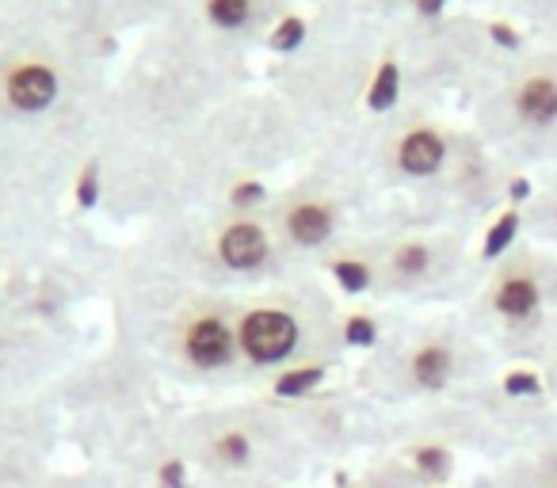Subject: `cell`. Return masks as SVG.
<instances>
[{"label": "cell", "mask_w": 557, "mask_h": 488, "mask_svg": "<svg viewBox=\"0 0 557 488\" xmlns=\"http://www.w3.org/2000/svg\"><path fill=\"white\" fill-rule=\"evenodd\" d=\"M549 287L554 275L534 264H516L488 290V313L516 343H531L549 313Z\"/></svg>", "instance_id": "obj_1"}, {"label": "cell", "mask_w": 557, "mask_h": 488, "mask_svg": "<svg viewBox=\"0 0 557 488\" xmlns=\"http://www.w3.org/2000/svg\"><path fill=\"white\" fill-rule=\"evenodd\" d=\"M302 328L287 310H252L237 328V351L256 366H283L298 351Z\"/></svg>", "instance_id": "obj_2"}, {"label": "cell", "mask_w": 557, "mask_h": 488, "mask_svg": "<svg viewBox=\"0 0 557 488\" xmlns=\"http://www.w3.org/2000/svg\"><path fill=\"white\" fill-rule=\"evenodd\" d=\"M473 488H557V435L496 458V465L481 473Z\"/></svg>", "instance_id": "obj_3"}, {"label": "cell", "mask_w": 557, "mask_h": 488, "mask_svg": "<svg viewBox=\"0 0 557 488\" xmlns=\"http://www.w3.org/2000/svg\"><path fill=\"white\" fill-rule=\"evenodd\" d=\"M466 374L462 351L450 336H428L412 348L409 366H405V378L417 393L424 397H443L447 389H455V381Z\"/></svg>", "instance_id": "obj_4"}, {"label": "cell", "mask_w": 557, "mask_h": 488, "mask_svg": "<svg viewBox=\"0 0 557 488\" xmlns=\"http://www.w3.org/2000/svg\"><path fill=\"white\" fill-rule=\"evenodd\" d=\"M184 355L199 371H222L237 355V333L218 317H199L184 336Z\"/></svg>", "instance_id": "obj_5"}, {"label": "cell", "mask_w": 557, "mask_h": 488, "mask_svg": "<svg viewBox=\"0 0 557 488\" xmlns=\"http://www.w3.org/2000/svg\"><path fill=\"white\" fill-rule=\"evenodd\" d=\"M218 256H222V264L233 267V272H256V267L268 260V237H263L260 225L237 222L218 240Z\"/></svg>", "instance_id": "obj_6"}, {"label": "cell", "mask_w": 557, "mask_h": 488, "mask_svg": "<svg viewBox=\"0 0 557 488\" xmlns=\"http://www.w3.org/2000/svg\"><path fill=\"white\" fill-rule=\"evenodd\" d=\"M54 92H58L54 73L42 70V65H24V70H16L9 80V100L16 103L20 111L50 108V103H54Z\"/></svg>", "instance_id": "obj_7"}, {"label": "cell", "mask_w": 557, "mask_h": 488, "mask_svg": "<svg viewBox=\"0 0 557 488\" xmlns=\"http://www.w3.org/2000/svg\"><path fill=\"white\" fill-rule=\"evenodd\" d=\"M440 164H443V141L435 138L432 130H417L405 138L401 168L409 172V176H432Z\"/></svg>", "instance_id": "obj_8"}, {"label": "cell", "mask_w": 557, "mask_h": 488, "mask_svg": "<svg viewBox=\"0 0 557 488\" xmlns=\"http://www.w3.org/2000/svg\"><path fill=\"white\" fill-rule=\"evenodd\" d=\"M287 225H290V237H295L298 245L313 249V245H325L329 233H333V214H329L325 207H318V202H306V207L290 210Z\"/></svg>", "instance_id": "obj_9"}, {"label": "cell", "mask_w": 557, "mask_h": 488, "mask_svg": "<svg viewBox=\"0 0 557 488\" xmlns=\"http://www.w3.org/2000/svg\"><path fill=\"white\" fill-rule=\"evenodd\" d=\"M519 111H523V118L534 126L554 123L557 118V88L549 85V80H534V85H527L523 96H519Z\"/></svg>", "instance_id": "obj_10"}, {"label": "cell", "mask_w": 557, "mask_h": 488, "mask_svg": "<svg viewBox=\"0 0 557 488\" xmlns=\"http://www.w3.org/2000/svg\"><path fill=\"white\" fill-rule=\"evenodd\" d=\"M210 458H214L218 465H225V470H240V465H248V458H252V439H248L245 431H218L214 439H210Z\"/></svg>", "instance_id": "obj_11"}, {"label": "cell", "mask_w": 557, "mask_h": 488, "mask_svg": "<svg viewBox=\"0 0 557 488\" xmlns=\"http://www.w3.org/2000/svg\"><path fill=\"white\" fill-rule=\"evenodd\" d=\"M321 381H325V366H295V371L278 374V378L271 381V389H275V397H287V401H295V397L313 393Z\"/></svg>", "instance_id": "obj_12"}, {"label": "cell", "mask_w": 557, "mask_h": 488, "mask_svg": "<svg viewBox=\"0 0 557 488\" xmlns=\"http://www.w3.org/2000/svg\"><path fill=\"white\" fill-rule=\"evenodd\" d=\"M394 272L401 275V279H424L428 272H432V249L428 245H420V240H412V245H401L394 256Z\"/></svg>", "instance_id": "obj_13"}, {"label": "cell", "mask_w": 557, "mask_h": 488, "mask_svg": "<svg viewBox=\"0 0 557 488\" xmlns=\"http://www.w3.org/2000/svg\"><path fill=\"white\" fill-rule=\"evenodd\" d=\"M397 85H401V77H397V65H382L379 70V77H374V85H371V92H367V103H371L374 111H386V108H394V100H397Z\"/></svg>", "instance_id": "obj_14"}, {"label": "cell", "mask_w": 557, "mask_h": 488, "mask_svg": "<svg viewBox=\"0 0 557 488\" xmlns=\"http://www.w3.org/2000/svg\"><path fill=\"white\" fill-rule=\"evenodd\" d=\"M333 279L341 283L348 295H363L371 287V267L359 264V260H336L333 264Z\"/></svg>", "instance_id": "obj_15"}, {"label": "cell", "mask_w": 557, "mask_h": 488, "mask_svg": "<svg viewBox=\"0 0 557 488\" xmlns=\"http://www.w3.org/2000/svg\"><path fill=\"white\" fill-rule=\"evenodd\" d=\"M210 20L222 27H240L248 20V0H210Z\"/></svg>", "instance_id": "obj_16"}, {"label": "cell", "mask_w": 557, "mask_h": 488, "mask_svg": "<svg viewBox=\"0 0 557 488\" xmlns=\"http://www.w3.org/2000/svg\"><path fill=\"white\" fill-rule=\"evenodd\" d=\"M516 225H519L516 214H504L500 222L493 225V233L485 237V256H500V252L508 249L511 237H516Z\"/></svg>", "instance_id": "obj_17"}, {"label": "cell", "mask_w": 557, "mask_h": 488, "mask_svg": "<svg viewBox=\"0 0 557 488\" xmlns=\"http://www.w3.org/2000/svg\"><path fill=\"white\" fill-rule=\"evenodd\" d=\"M157 485L161 488H187V462L176 454L157 462Z\"/></svg>", "instance_id": "obj_18"}, {"label": "cell", "mask_w": 557, "mask_h": 488, "mask_svg": "<svg viewBox=\"0 0 557 488\" xmlns=\"http://www.w3.org/2000/svg\"><path fill=\"white\" fill-rule=\"evenodd\" d=\"M344 340H348L351 348H371V343L379 340V328H374L371 317H348V325H344Z\"/></svg>", "instance_id": "obj_19"}, {"label": "cell", "mask_w": 557, "mask_h": 488, "mask_svg": "<svg viewBox=\"0 0 557 488\" xmlns=\"http://www.w3.org/2000/svg\"><path fill=\"white\" fill-rule=\"evenodd\" d=\"M302 35H306V24L298 16H290V20H283V24L275 27V35H271V47H275V50H295L298 42H302Z\"/></svg>", "instance_id": "obj_20"}, {"label": "cell", "mask_w": 557, "mask_h": 488, "mask_svg": "<svg viewBox=\"0 0 557 488\" xmlns=\"http://www.w3.org/2000/svg\"><path fill=\"white\" fill-rule=\"evenodd\" d=\"M542 386H546L549 401L557 404V343L546 351V366H542Z\"/></svg>", "instance_id": "obj_21"}, {"label": "cell", "mask_w": 557, "mask_h": 488, "mask_svg": "<svg viewBox=\"0 0 557 488\" xmlns=\"http://www.w3.org/2000/svg\"><path fill=\"white\" fill-rule=\"evenodd\" d=\"M96 199H100V187H96V172L88 168L77 184V202L81 207H96Z\"/></svg>", "instance_id": "obj_22"}, {"label": "cell", "mask_w": 557, "mask_h": 488, "mask_svg": "<svg viewBox=\"0 0 557 488\" xmlns=\"http://www.w3.org/2000/svg\"><path fill=\"white\" fill-rule=\"evenodd\" d=\"M260 199H263L260 184H240L237 191H233V202H237V207H252V202H260Z\"/></svg>", "instance_id": "obj_23"}, {"label": "cell", "mask_w": 557, "mask_h": 488, "mask_svg": "<svg viewBox=\"0 0 557 488\" xmlns=\"http://www.w3.org/2000/svg\"><path fill=\"white\" fill-rule=\"evenodd\" d=\"M420 4V12H428V16H435V12L443 9V4H447V0H417Z\"/></svg>", "instance_id": "obj_24"}, {"label": "cell", "mask_w": 557, "mask_h": 488, "mask_svg": "<svg viewBox=\"0 0 557 488\" xmlns=\"http://www.w3.org/2000/svg\"><path fill=\"white\" fill-rule=\"evenodd\" d=\"M493 35H496V42H508V47L516 42V35H511L508 27H493Z\"/></svg>", "instance_id": "obj_25"}]
</instances>
